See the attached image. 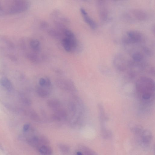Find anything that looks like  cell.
I'll return each mask as SVG.
<instances>
[{
  "mask_svg": "<svg viewBox=\"0 0 155 155\" xmlns=\"http://www.w3.org/2000/svg\"><path fill=\"white\" fill-rule=\"evenodd\" d=\"M140 142L145 146L149 145L152 141V133L148 130H144L140 137Z\"/></svg>",
  "mask_w": 155,
  "mask_h": 155,
  "instance_id": "ba28073f",
  "label": "cell"
},
{
  "mask_svg": "<svg viewBox=\"0 0 155 155\" xmlns=\"http://www.w3.org/2000/svg\"><path fill=\"white\" fill-rule=\"evenodd\" d=\"M132 58L135 62H140L143 60L144 56L140 52H136L133 54Z\"/></svg>",
  "mask_w": 155,
  "mask_h": 155,
  "instance_id": "2e32d148",
  "label": "cell"
},
{
  "mask_svg": "<svg viewBox=\"0 0 155 155\" xmlns=\"http://www.w3.org/2000/svg\"><path fill=\"white\" fill-rule=\"evenodd\" d=\"M29 46L33 52L37 53L40 50L41 46L39 41L37 39H33L29 42Z\"/></svg>",
  "mask_w": 155,
  "mask_h": 155,
  "instance_id": "30bf717a",
  "label": "cell"
},
{
  "mask_svg": "<svg viewBox=\"0 0 155 155\" xmlns=\"http://www.w3.org/2000/svg\"><path fill=\"white\" fill-rule=\"evenodd\" d=\"M80 11L84 22L89 25L92 29L95 30L97 27L96 22L88 16L87 12L84 8H81Z\"/></svg>",
  "mask_w": 155,
  "mask_h": 155,
  "instance_id": "52a82bcc",
  "label": "cell"
},
{
  "mask_svg": "<svg viewBox=\"0 0 155 155\" xmlns=\"http://www.w3.org/2000/svg\"><path fill=\"white\" fill-rule=\"evenodd\" d=\"M30 4L25 1H0V15L19 13L27 10Z\"/></svg>",
  "mask_w": 155,
  "mask_h": 155,
  "instance_id": "7a4b0ae2",
  "label": "cell"
},
{
  "mask_svg": "<svg viewBox=\"0 0 155 155\" xmlns=\"http://www.w3.org/2000/svg\"><path fill=\"white\" fill-rule=\"evenodd\" d=\"M98 106V114L103 133V136L107 138L111 134L110 131L106 128V123L108 120V117L103 106L100 103Z\"/></svg>",
  "mask_w": 155,
  "mask_h": 155,
  "instance_id": "3957f363",
  "label": "cell"
},
{
  "mask_svg": "<svg viewBox=\"0 0 155 155\" xmlns=\"http://www.w3.org/2000/svg\"><path fill=\"white\" fill-rule=\"evenodd\" d=\"M141 33L136 31H130L127 33V36L123 39V43L126 44H134L139 43L143 39Z\"/></svg>",
  "mask_w": 155,
  "mask_h": 155,
  "instance_id": "277c9868",
  "label": "cell"
},
{
  "mask_svg": "<svg viewBox=\"0 0 155 155\" xmlns=\"http://www.w3.org/2000/svg\"><path fill=\"white\" fill-rule=\"evenodd\" d=\"M136 89L137 93L144 101L151 100L154 96L155 84L153 80L147 77H142L137 81Z\"/></svg>",
  "mask_w": 155,
  "mask_h": 155,
  "instance_id": "6da1fadb",
  "label": "cell"
},
{
  "mask_svg": "<svg viewBox=\"0 0 155 155\" xmlns=\"http://www.w3.org/2000/svg\"><path fill=\"white\" fill-rule=\"evenodd\" d=\"M154 29H155V27H154V26H152V31L154 34V33H155Z\"/></svg>",
  "mask_w": 155,
  "mask_h": 155,
  "instance_id": "7402d4cb",
  "label": "cell"
},
{
  "mask_svg": "<svg viewBox=\"0 0 155 155\" xmlns=\"http://www.w3.org/2000/svg\"><path fill=\"white\" fill-rule=\"evenodd\" d=\"M1 85L8 91H11L12 88V84L7 78L5 77L2 78L0 80Z\"/></svg>",
  "mask_w": 155,
  "mask_h": 155,
  "instance_id": "4fadbf2b",
  "label": "cell"
},
{
  "mask_svg": "<svg viewBox=\"0 0 155 155\" xmlns=\"http://www.w3.org/2000/svg\"><path fill=\"white\" fill-rule=\"evenodd\" d=\"M26 56L28 59L34 63H37L39 61V58L36 53L33 52L28 53Z\"/></svg>",
  "mask_w": 155,
  "mask_h": 155,
  "instance_id": "9a60e30c",
  "label": "cell"
},
{
  "mask_svg": "<svg viewBox=\"0 0 155 155\" xmlns=\"http://www.w3.org/2000/svg\"><path fill=\"white\" fill-rule=\"evenodd\" d=\"M131 12L134 17L139 21L145 20L148 17L147 12L143 10L135 9L131 10Z\"/></svg>",
  "mask_w": 155,
  "mask_h": 155,
  "instance_id": "9c48e42d",
  "label": "cell"
},
{
  "mask_svg": "<svg viewBox=\"0 0 155 155\" xmlns=\"http://www.w3.org/2000/svg\"><path fill=\"white\" fill-rule=\"evenodd\" d=\"M58 147L60 152L63 154H68L70 151V148L68 146L64 144H59Z\"/></svg>",
  "mask_w": 155,
  "mask_h": 155,
  "instance_id": "e0dca14e",
  "label": "cell"
},
{
  "mask_svg": "<svg viewBox=\"0 0 155 155\" xmlns=\"http://www.w3.org/2000/svg\"><path fill=\"white\" fill-rule=\"evenodd\" d=\"M49 106L52 108H58L60 105L59 102L57 100H52L49 101Z\"/></svg>",
  "mask_w": 155,
  "mask_h": 155,
  "instance_id": "ac0fdd59",
  "label": "cell"
},
{
  "mask_svg": "<svg viewBox=\"0 0 155 155\" xmlns=\"http://www.w3.org/2000/svg\"><path fill=\"white\" fill-rule=\"evenodd\" d=\"M38 150L39 152L43 155H52L53 153L52 148L48 145H42Z\"/></svg>",
  "mask_w": 155,
  "mask_h": 155,
  "instance_id": "7c38bea8",
  "label": "cell"
},
{
  "mask_svg": "<svg viewBox=\"0 0 155 155\" xmlns=\"http://www.w3.org/2000/svg\"><path fill=\"white\" fill-rule=\"evenodd\" d=\"M30 128V125L29 124H25L23 127V130L24 132H26L29 130Z\"/></svg>",
  "mask_w": 155,
  "mask_h": 155,
  "instance_id": "ffe728a7",
  "label": "cell"
},
{
  "mask_svg": "<svg viewBox=\"0 0 155 155\" xmlns=\"http://www.w3.org/2000/svg\"><path fill=\"white\" fill-rule=\"evenodd\" d=\"M62 44L65 50L68 52H72L77 48V44L73 41L66 38L62 39Z\"/></svg>",
  "mask_w": 155,
  "mask_h": 155,
  "instance_id": "8992f818",
  "label": "cell"
},
{
  "mask_svg": "<svg viewBox=\"0 0 155 155\" xmlns=\"http://www.w3.org/2000/svg\"><path fill=\"white\" fill-rule=\"evenodd\" d=\"M48 24L47 22L45 21L42 22L40 24V27L42 29L45 30L48 26Z\"/></svg>",
  "mask_w": 155,
  "mask_h": 155,
  "instance_id": "d6986e66",
  "label": "cell"
},
{
  "mask_svg": "<svg viewBox=\"0 0 155 155\" xmlns=\"http://www.w3.org/2000/svg\"><path fill=\"white\" fill-rule=\"evenodd\" d=\"M48 33L51 36L55 39H59L62 38V35L60 32L54 29H49Z\"/></svg>",
  "mask_w": 155,
  "mask_h": 155,
  "instance_id": "5bb4252c",
  "label": "cell"
},
{
  "mask_svg": "<svg viewBox=\"0 0 155 155\" xmlns=\"http://www.w3.org/2000/svg\"><path fill=\"white\" fill-rule=\"evenodd\" d=\"M97 6L100 20L103 22L106 21L108 18L109 11L106 1H97Z\"/></svg>",
  "mask_w": 155,
  "mask_h": 155,
  "instance_id": "5b68a950",
  "label": "cell"
},
{
  "mask_svg": "<svg viewBox=\"0 0 155 155\" xmlns=\"http://www.w3.org/2000/svg\"><path fill=\"white\" fill-rule=\"evenodd\" d=\"M58 84L62 88L71 91H74L75 88L73 82L69 80L59 81Z\"/></svg>",
  "mask_w": 155,
  "mask_h": 155,
  "instance_id": "8fae6325",
  "label": "cell"
},
{
  "mask_svg": "<svg viewBox=\"0 0 155 155\" xmlns=\"http://www.w3.org/2000/svg\"><path fill=\"white\" fill-rule=\"evenodd\" d=\"M144 50V52L146 53L147 55H150L151 54V52L149 49L147 47H144L143 48Z\"/></svg>",
  "mask_w": 155,
  "mask_h": 155,
  "instance_id": "44dd1931",
  "label": "cell"
}]
</instances>
